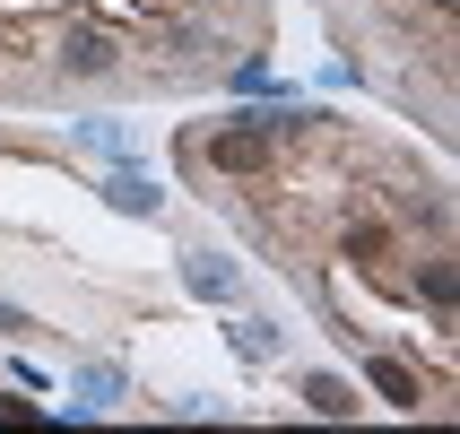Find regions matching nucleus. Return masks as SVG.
<instances>
[{
	"label": "nucleus",
	"mask_w": 460,
	"mask_h": 434,
	"mask_svg": "<svg viewBox=\"0 0 460 434\" xmlns=\"http://www.w3.org/2000/svg\"><path fill=\"white\" fill-rule=\"evenodd\" d=\"M305 400H313V409H322V417L357 409V400H348V383H331V374H313V383H305Z\"/></svg>",
	"instance_id": "obj_3"
},
{
	"label": "nucleus",
	"mask_w": 460,
	"mask_h": 434,
	"mask_svg": "<svg viewBox=\"0 0 460 434\" xmlns=\"http://www.w3.org/2000/svg\"><path fill=\"white\" fill-rule=\"evenodd\" d=\"M104 200H113V208H130V217H156V182H139V174H113V182H104Z\"/></svg>",
	"instance_id": "obj_2"
},
{
	"label": "nucleus",
	"mask_w": 460,
	"mask_h": 434,
	"mask_svg": "<svg viewBox=\"0 0 460 434\" xmlns=\"http://www.w3.org/2000/svg\"><path fill=\"white\" fill-rule=\"evenodd\" d=\"M182 279H191V296H234V270H226V261H208V252L182 261Z\"/></svg>",
	"instance_id": "obj_1"
}]
</instances>
